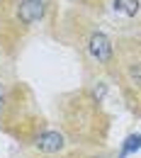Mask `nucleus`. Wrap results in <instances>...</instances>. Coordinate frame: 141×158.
<instances>
[{"mask_svg": "<svg viewBox=\"0 0 141 158\" xmlns=\"http://www.w3.org/2000/svg\"><path fill=\"white\" fill-rule=\"evenodd\" d=\"M44 15V0H20L17 5V17L24 24H32V22L41 20Z\"/></svg>", "mask_w": 141, "mask_h": 158, "instance_id": "nucleus-2", "label": "nucleus"}, {"mask_svg": "<svg viewBox=\"0 0 141 158\" xmlns=\"http://www.w3.org/2000/svg\"><path fill=\"white\" fill-rule=\"evenodd\" d=\"M136 148H141V136H129L126 139V146H124V156L129 151H136Z\"/></svg>", "mask_w": 141, "mask_h": 158, "instance_id": "nucleus-6", "label": "nucleus"}, {"mask_svg": "<svg viewBox=\"0 0 141 158\" xmlns=\"http://www.w3.org/2000/svg\"><path fill=\"white\" fill-rule=\"evenodd\" d=\"M114 10L126 17H134L139 12V0H114Z\"/></svg>", "mask_w": 141, "mask_h": 158, "instance_id": "nucleus-5", "label": "nucleus"}, {"mask_svg": "<svg viewBox=\"0 0 141 158\" xmlns=\"http://www.w3.org/2000/svg\"><path fill=\"white\" fill-rule=\"evenodd\" d=\"M34 146L41 153H56V151L63 148V136L59 131H41L37 136V141H34Z\"/></svg>", "mask_w": 141, "mask_h": 158, "instance_id": "nucleus-3", "label": "nucleus"}, {"mask_svg": "<svg viewBox=\"0 0 141 158\" xmlns=\"http://www.w3.org/2000/svg\"><path fill=\"white\" fill-rule=\"evenodd\" d=\"M124 76H126V83L136 90V95H141V59L129 61L124 66Z\"/></svg>", "mask_w": 141, "mask_h": 158, "instance_id": "nucleus-4", "label": "nucleus"}, {"mask_svg": "<svg viewBox=\"0 0 141 158\" xmlns=\"http://www.w3.org/2000/svg\"><path fill=\"white\" fill-rule=\"evenodd\" d=\"M88 51H90V56L93 59H97L100 63H110L112 61V54H114V46H112V41L107 34H102V32H95L90 41H88Z\"/></svg>", "mask_w": 141, "mask_h": 158, "instance_id": "nucleus-1", "label": "nucleus"}, {"mask_svg": "<svg viewBox=\"0 0 141 158\" xmlns=\"http://www.w3.org/2000/svg\"><path fill=\"white\" fill-rule=\"evenodd\" d=\"M2 98H5V88L0 85V110H2Z\"/></svg>", "mask_w": 141, "mask_h": 158, "instance_id": "nucleus-7", "label": "nucleus"}]
</instances>
